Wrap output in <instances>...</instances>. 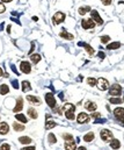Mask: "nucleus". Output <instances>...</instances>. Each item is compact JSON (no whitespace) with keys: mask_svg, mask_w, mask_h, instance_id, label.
<instances>
[{"mask_svg":"<svg viewBox=\"0 0 124 150\" xmlns=\"http://www.w3.org/2000/svg\"><path fill=\"white\" fill-rule=\"evenodd\" d=\"M74 111H76V106L73 104H65L64 105V112H65V116L69 120H74Z\"/></svg>","mask_w":124,"mask_h":150,"instance_id":"nucleus-1","label":"nucleus"},{"mask_svg":"<svg viewBox=\"0 0 124 150\" xmlns=\"http://www.w3.org/2000/svg\"><path fill=\"white\" fill-rule=\"evenodd\" d=\"M110 96H115V97H119L122 94V87L119 84H114L111 85L110 90H109Z\"/></svg>","mask_w":124,"mask_h":150,"instance_id":"nucleus-2","label":"nucleus"},{"mask_svg":"<svg viewBox=\"0 0 124 150\" xmlns=\"http://www.w3.org/2000/svg\"><path fill=\"white\" fill-rule=\"evenodd\" d=\"M45 101H46V104H48V106L50 108H54L56 107V105H57L53 93H46L45 94Z\"/></svg>","mask_w":124,"mask_h":150,"instance_id":"nucleus-3","label":"nucleus"},{"mask_svg":"<svg viewBox=\"0 0 124 150\" xmlns=\"http://www.w3.org/2000/svg\"><path fill=\"white\" fill-rule=\"evenodd\" d=\"M100 136H101V140H103L104 142H109L112 138L111 132L108 130V129H102L100 132Z\"/></svg>","mask_w":124,"mask_h":150,"instance_id":"nucleus-4","label":"nucleus"},{"mask_svg":"<svg viewBox=\"0 0 124 150\" xmlns=\"http://www.w3.org/2000/svg\"><path fill=\"white\" fill-rule=\"evenodd\" d=\"M114 115L117 117V120H119V122H122V125L124 126V108L117 107L114 111Z\"/></svg>","mask_w":124,"mask_h":150,"instance_id":"nucleus-5","label":"nucleus"},{"mask_svg":"<svg viewBox=\"0 0 124 150\" xmlns=\"http://www.w3.org/2000/svg\"><path fill=\"white\" fill-rule=\"evenodd\" d=\"M65 20V14L61 12H57L56 14L53 15V18H52V22L53 24H59Z\"/></svg>","mask_w":124,"mask_h":150,"instance_id":"nucleus-6","label":"nucleus"},{"mask_svg":"<svg viewBox=\"0 0 124 150\" xmlns=\"http://www.w3.org/2000/svg\"><path fill=\"white\" fill-rule=\"evenodd\" d=\"M81 26L84 29H92L95 27V22L93 21V19H84L81 21Z\"/></svg>","mask_w":124,"mask_h":150,"instance_id":"nucleus-7","label":"nucleus"},{"mask_svg":"<svg viewBox=\"0 0 124 150\" xmlns=\"http://www.w3.org/2000/svg\"><path fill=\"white\" fill-rule=\"evenodd\" d=\"M96 85L101 91H106V90H108L109 88V83H108V80H107L106 78H100L99 80H97Z\"/></svg>","mask_w":124,"mask_h":150,"instance_id":"nucleus-8","label":"nucleus"},{"mask_svg":"<svg viewBox=\"0 0 124 150\" xmlns=\"http://www.w3.org/2000/svg\"><path fill=\"white\" fill-rule=\"evenodd\" d=\"M91 15H92V19H93L94 22H96L97 24H102L103 23V20L101 19L100 15H99V13H97L96 9H93V11H91Z\"/></svg>","mask_w":124,"mask_h":150,"instance_id":"nucleus-9","label":"nucleus"},{"mask_svg":"<svg viewBox=\"0 0 124 150\" xmlns=\"http://www.w3.org/2000/svg\"><path fill=\"white\" fill-rule=\"evenodd\" d=\"M77 121H78V123H80V125H82V123H88L89 122V116H88V114H86V113H80V114L78 115V117H77Z\"/></svg>","mask_w":124,"mask_h":150,"instance_id":"nucleus-10","label":"nucleus"},{"mask_svg":"<svg viewBox=\"0 0 124 150\" xmlns=\"http://www.w3.org/2000/svg\"><path fill=\"white\" fill-rule=\"evenodd\" d=\"M20 70H21L23 73H29V72L31 71V65L28 63V62L23 61V62H21V64H20Z\"/></svg>","mask_w":124,"mask_h":150,"instance_id":"nucleus-11","label":"nucleus"},{"mask_svg":"<svg viewBox=\"0 0 124 150\" xmlns=\"http://www.w3.org/2000/svg\"><path fill=\"white\" fill-rule=\"evenodd\" d=\"M22 108H23V99H22L21 97H20V98H18V99H16V105H15V107L13 108V112H15V113H18V112H21Z\"/></svg>","mask_w":124,"mask_h":150,"instance_id":"nucleus-12","label":"nucleus"},{"mask_svg":"<svg viewBox=\"0 0 124 150\" xmlns=\"http://www.w3.org/2000/svg\"><path fill=\"white\" fill-rule=\"evenodd\" d=\"M85 108L87 109V111H89V112H94V111H96L97 106H96V104L93 102V101H86Z\"/></svg>","mask_w":124,"mask_h":150,"instance_id":"nucleus-13","label":"nucleus"},{"mask_svg":"<svg viewBox=\"0 0 124 150\" xmlns=\"http://www.w3.org/2000/svg\"><path fill=\"white\" fill-rule=\"evenodd\" d=\"M65 149H67V150L77 149V143L74 142V140H69V141H65Z\"/></svg>","mask_w":124,"mask_h":150,"instance_id":"nucleus-14","label":"nucleus"},{"mask_svg":"<svg viewBox=\"0 0 124 150\" xmlns=\"http://www.w3.org/2000/svg\"><path fill=\"white\" fill-rule=\"evenodd\" d=\"M9 132V127L6 122H0V134L1 135H6Z\"/></svg>","mask_w":124,"mask_h":150,"instance_id":"nucleus-15","label":"nucleus"},{"mask_svg":"<svg viewBox=\"0 0 124 150\" xmlns=\"http://www.w3.org/2000/svg\"><path fill=\"white\" fill-rule=\"evenodd\" d=\"M27 100L33 105H41V100L37 98V97L34 96H27Z\"/></svg>","mask_w":124,"mask_h":150,"instance_id":"nucleus-16","label":"nucleus"},{"mask_svg":"<svg viewBox=\"0 0 124 150\" xmlns=\"http://www.w3.org/2000/svg\"><path fill=\"white\" fill-rule=\"evenodd\" d=\"M28 115L31 117V119H37V116H38V113H37V111L35 109V108H28Z\"/></svg>","mask_w":124,"mask_h":150,"instance_id":"nucleus-17","label":"nucleus"},{"mask_svg":"<svg viewBox=\"0 0 124 150\" xmlns=\"http://www.w3.org/2000/svg\"><path fill=\"white\" fill-rule=\"evenodd\" d=\"M121 45L122 44L119 42H112V43H109V44L107 45V49H109V50H115V49L119 48Z\"/></svg>","mask_w":124,"mask_h":150,"instance_id":"nucleus-18","label":"nucleus"},{"mask_svg":"<svg viewBox=\"0 0 124 150\" xmlns=\"http://www.w3.org/2000/svg\"><path fill=\"white\" fill-rule=\"evenodd\" d=\"M7 93H9V87H8V85H7V84L0 85V94L5 96V94H7Z\"/></svg>","mask_w":124,"mask_h":150,"instance_id":"nucleus-19","label":"nucleus"},{"mask_svg":"<svg viewBox=\"0 0 124 150\" xmlns=\"http://www.w3.org/2000/svg\"><path fill=\"white\" fill-rule=\"evenodd\" d=\"M31 90V86H30V83L27 80H23L22 81V91L23 92H28V91Z\"/></svg>","mask_w":124,"mask_h":150,"instance_id":"nucleus-20","label":"nucleus"},{"mask_svg":"<svg viewBox=\"0 0 124 150\" xmlns=\"http://www.w3.org/2000/svg\"><path fill=\"white\" fill-rule=\"evenodd\" d=\"M94 137H95V135H94L93 132H89L88 134H86L85 136H84V141L85 142H91L94 140Z\"/></svg>","mask_w":124,"mask_h":150,"instance_id":"nucleus-21","label":"nucleus"},{"mask_svg":"<svg viewBox=\"0 0 124 150\" xmlns=\"http://www.w3.org/2000/svg\"><path fill=\"white\" fill-rule=\"evenodd\" d=\"M19 142L22 144H29V143H31V138L28 137V136H21V137L19 138Z\"/></svg>","mask_w":124,"mask_h":150,"instance_id":"nucleus-22","label":"nucleus"},{"mask_svg":"<svg viewBox=\"0 0 124 150\" xmlns=\"http://www.w3.org/2000/svg\"><path fill=\"white\" fill-rule=\"evenodd\" d=\"M79 45H84V48L87 50V52L89 55H94V49L92 48L89 44H87V43H79Z\"/></svg>","mask_w":124,"mask_h":150,"instance_id":"nucleus-23","label":"nucleus"},{"mask_svg":"<svg viewBox=\"0 0 124 150\" xmlns=\"http://www.w3.org/2000/svg\"><path fill=\"white\" fill-rule=\"evenodd\" d=\"M59 36L63 37V39H65V40H73V37H74L72 34L67 33V32H61V33L59 34Z\"/></svg>","mask_w":124,"mask_h":150,"instance_id":"nucleus-24","label":"nucleus"},{"mask_svg":"<svg viewBox=\"0 0 124 150\" xmlns=\"http://www.w3.org/2000/svg\"><path fill=\"white\" fill-rule=\"evenodd\" d=\"M15 119H16V120H19L20 122H22V123H27V122H28V121H27V117L24 116L23 114H20V113H19V114L16 113V114H15Z\"/></svg>","mask_w":124,"mask_h":150,"instance_id":"nucleus-25","label":"nucleus"},{"mask_svg":"<svg viewBox=\"0 0 124 150\" xmlns=\"http://www.w3.org/2000/svg\"><path fill=\"white\" fill-rule=\"evenodd\" d=\"M53 127H56V121H53V120H48V121L45 122V128L48 129V130L52 129Z\"/></svg>","mask_w":124,"mask_h":150,"instance_id":"nucleus-26","label":"nucleus"},{"mask_svg":"<svg viewBox=\"0 0 124 150\" xmlns=\"http://www.w3.org/2000/svg\"><path fill=\"white\" fill-rule=\"evenodd\" d=\"M110 147H111V149H118V148L121 147V142L118 141V140H111Z\"/></svg>","mask_w":124,"mask_h":150,"instance_id":"nucleus-27","label":"nucleus"},{"mask_svg":"<svg viewBox=\"0 0 124 150\" xmlns=\"http://www.w3.org/2000/svg\"><path fill=\"white\" fill-rule=\"evenodd\" d=\"M30 59L33 61V63L34 64H37L41 61V55H38V54H34V55H31L30 56Z\"/></svg>","mask_w":124,"mask_h":150,"instance_id":"nucleus-28","label":"nucleus"},{"mask_svg":"<svg viewBox=\"0 0 124 150\" xmlns=\"http://www.w3.org/2000/svg\"><path fill=\"white\" fill-rule=\"evenodd\" d=\"M13 128H14V130H16V132H22V130H24L23 125H20V123H18V122H14Z\"/></svg>","mask_w":124,"mask_h":150,"instance_id":"nucleus-29","label":"nucleus"},{"mask_svg":"<svg viewBox=\"0 0 124 150\" xmlns=\"http://www.w3.org/2000/svg\"><path fill=\"white\" fill-rule=\"evenodd\" d=\"M89 9H91V7L89 6H82V7H80V8H79V14L80 15H85L86 13H88L89 12Z\"/></svg>","mask_w":124,"mask_h":150,"instance_id":"nucleus-30","label":"nucleus"},{"mask_svg":"<svg viewBox=\"0 0 124 150\" xmlns=\"http://www.w3.org/2000/svg\"><path fill=\"white\" fill-rule=\"evenodd\" d=\"M48 140H49V143H51V144H53V143H56V142H57V138H56V136H54L52 133H50V134H49Z\"/></svg>","mask_w":124,"mask_h":150,"instance_id":"nucleus-31","label":"nucleus"},{"mask_svg":"<svg viewBox=\"0 0 124 150\" xmlns=\"http://www.w3.org/2000/svg\"><path fill=\"white\" fill-rule=\"evenodd\" d=\"M109 102H110V104H115V105H118V104H121L122 102V100H121V98H110V99H109Z\"/></svg>","mask_w":124,"mask_h":150,"instance_id":"nucleus-32","label":"nucleus"},{"mask_svg":"<svg viewBox=\"0 0 124 150\" xmlns=\"http://www.w3.org/2000/svg\"><path fill=\"white\" fill-rule=\"evenodd\" d=\"M87 83H88V85H91V86H95L97 81H96V79H95V78H92V77H91V78L87 79Z\"/></svg>","mask_w":124,"mask_h":150,"instance_id":"nucleus-33","label":"nucleus"},{"mask_svg":"<svg viewBox=\"0 0 124 150\" xmlns=\"http://www.w3.org/2000/svg\"><path fill=\"white\" fill-rule=\"evenodd\" d=\"M109 41H110V37H109L108 35H104V36L101 37V42H102V43H108Z\"/></svg>","mask_w":124,"mask_h":150,"instance_id":"nucleus-34","label":"nucleus"},{"mask_svg":"<svg viewBox=\"0 0 124 150\" xmlns=\"http://www.w3.org/2000/svg\"><path fill=\"white\" fill-rule=\"evenodd\" d=\"M0 149L8 150V149H11V145H9V144H7V143H4V144H1V145H0Z\"/></svg>","mask_w":124,"mask_h":150,"instance_id":"nucleus-35","label":"nucleus"},{"mask_svg":"<svg viewBox=\"0 0 124 150\" xmlns=\"http://www.w3.org/2000/svg\"><path fill=\"white\" fill-rule=\"evenodd\" d=\"M63 137L66 140V141H69V140H73V136L71 135V134H63Z\"/></svg>","mask_w":124,"mask_h":150,"instance_id":"nucleus-36","label":"nucleus"},{"mask_svg":"<svg viewBox=\"0 0 124 150\" xmlns=\"http://www.w3.org/2000/svg\"><path fill=\"white\" fill-rule=\"evenodd\" d=\"M102 1V4L104 5V6H109V5H111L112 0H101Z\"/></svg>","mask_w":124,"mask_h":150,"instance_id":"nucleus-37","label":"nucleus"},{"mask_svg":"<svg viewBox=\"0 0 124 150\" xmlns=\"http://www.w3.org/2000/svg\"><path fill=\"white\" fill-rule=\"evenodd\" d=\"M92 116H93L94 119H97V117H100V116H101V114H100V113H97V112L94 111V112H92Z\"/></svg>","mask_w":124,"mask_h":150,"instance_id":"nucleus-38","label":"nucleus"},{"mask_svg":"<svg viewBox=\"0 0 124 150\" xmlns=\"http://www.w3.org/2000/svg\"><path fill=\"white\" fill-rule=\"evenodd\" d=\"M12 84H13V87L18 90V88H19V83H18V80H13V81H12Z\"/></svg>","mask_w":124,"mask_h":150,"instance_id":"nucleus-39","label":"nucleus"},{"mask_svg":"<svg viewBox=\"0 0 124 150\" xmlns=\"http://www.w3.org/2000/svg\"><path fill=\"white\" fill-rule=\"evenodd\" d=\"M5 11H6V7L4 6L3 4H0V13H4Z\"/></svg>","mask_w":124,"mask_h":150,"instance_id":"nucleus-40","label":"nucleus"},{"mask_svg":"<svg viewBox=\"0 0 124 150\" xmlns=\"http://www.w3.org/2000/svg\"><path fill=\"white\" fill-rule=\"evenodd\" d=\"M97 56H99L100 58H102V59H103L104 57H106V55H104V52H102V51H100V52L97 54Z\"/></svg>","mask_w":124,"mask_h":150,"instance_id":"nucleus-41","label":"nucleus"},{"mask_svg":"<svg viewBox=\"0 0 124 150\" xmlns=\"http://www.w3.org/2000/svg\"><path fill=\"white\" fill-rule=\"evenodd\" d=\"M23 150H34L35 149V147H24V148H22Z\"/></svg>","mask_w":124,"mask_h":150,"instance_id":"nucleus-42","label":"nucleus"},{"mask_svg":"<svg viewBox=\"0 0 124 150\" xmlns=\"http://www.w3.org/2000/svg\"><path fill=\"white\" fill-rule=\"evenodd\" d=\"M11 68H12V70H13L14 72H15L16 75H19V72H18V70H16V68H15V66H14V65H11Z\"/></svg>","mask_w":124,"mask_h":150,"instance_id":"nucleus-43","label":"nucleus"},{"mask_svg":"<svg viewBox=\"0 0 124 150\" xmlns=\"http://www.w3.org/2000/svg\"><path fill=\"white\" fill-rule=\"evenodd\" d=\"M34 48H35V43H34V42H33V43H31V49H30V51H29V55H30V54H31V51H33V50H34Z\"/></svg>","mask_w":124,"mask_h":150,"instance_id":"nucleus-44","label":"nucleus"},{"mask_svg":"<svg viewBox=\"0 0 124 150\" xmlns=\"http://www.w3.org/2000/svg\"><path fill=\"white\" fill-rule=\"evenodd\" d=\"M3 75H4V71H3V69L0 68V77H3Z\"/></svg>","mask_w":124,"mask_h":150,"instance_id":"nucleus-45","label":"nucleus"},{"mask_svg":"<svg viewBox=\"0 0 124 150\" xmlns=\"http://www.w3.org/2000/svg\"><path fill=\"white\" fill-rule=\"evenodd\" d=\"M1 1H3V3H11L12 0H1Z\"/></svg>","mask_w":124,"mask_h":150,"instance_id":"nucleus-46","label":"nucleus"},{"mask_svg":"<svg viewBox=\"0 0 124 150\" xmlns=\"http://www.w3.org/2000/svg\"><path fill=\"white\" fill-rule=\"evenodd\" d=\"M85 149H86L85 147H79V148H78V150H85Z\"/></svg>","mask_w":124,"mask_h":150,"instance_id":"nucleus-47","label":"nucleus"},{"mask_svg":"<svg viewBox=\"0 0 124 150\" xmlns=\"http://www.w3.org/2000/svg\"><path fill=\"white\" fill-rule=\"evenodd\" d=\"M33 20H34V21H37V20H38V18H37V16H34Z\"/></svg>","mask_w":124,"mask_h":150,"instance_id":"nucleus-48","label":"nucleus"},{"mask_svg":"<svg viewBox=\"0 0 124 150\" xmlns=\"http://www.w3.org/2000/svg\"><path fill=\"white\" fill-rule=\"evenodd\" d=\"M7 32H8V33H11V26H8V27H7Z\"/></svg>","mask_w":124,"mask_h":150,"instance_id":"nucleus-49","label":"nucleus"}]
</instances>
